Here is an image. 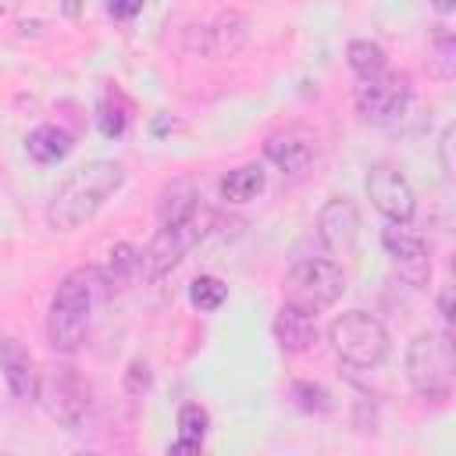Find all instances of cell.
I'll return each mask as SVG.
<instances>
[{"label": "cell", "mask_w": 456, "mask_h": 456, "mask_svg": "<svg viewBox=\"0 0 456 456\" xmlns=\"http://www.w3.org/2000/svg\"><path fill=\"white\" fill-rule=\"evenodd\" d=\"M125 185V167L114 160H89L71 171L53 196L46 200V224L57 232H71L100 214V207Z\"/></svg>", "instance_id": "6da1fadb"}, {"label": "cell", "mask_w": 456, "mask_h": 456, "mask_svg": "<svg viewBox=\"0 0 456 456\" xmlns=\"http://www.w3.org/2000/svg\"><path fill=\"white\" fill-rule=\"evenodd\" d=\"M103 289H107V281H103L100 267H75L61 278V285L50 299V310H46V342L53 353L68 356L86 342L89 317H93V306L103 296Z\"/></svg>", "instance_id": "7a4b0ae2"}, {"label": "cell", "mask_w": 456, "mask_h": 456, "mask_svg": "<svg viewBox=\"0 0 456 456\" xmlns=\"http://www.w3.org/2000/svg\"><path fill=\"white\" fill-rule=\"evenodd\" d=\"M406 378L417 395L445 399L456 378V353L449 331H420L406 346Z\"/></svg>", "instance_id": "3957f363"}, {"label": "cell", "mask_w": 456, "mask_h": 456, "mask_svg": "<svg viewBox=\"0 0 456 456\" xmlns=\"http://www.w3.org/2000/svg\"><path fill=\"white\" fill-rule=\"evenodd\" d=\"M328 342L349 367H378L388 356V331L367 310H346L328 324Z\"/></svg>", "instance_id": "277c9868"}, {"label": "cell", "mask_w": 456, "mask_h": 456, "mask_svg": "<svg viewBox=\"0 0 456 456\" xmlns=\"http://www.w3.org/2000/svg\"><path fill=\"white\" fill-rule=\"evenodd\" d=\"M281 289H285V306L317 317L321 310H328L346 292V274H342V267L335 260L314 256V260H299L285 274Z\"/></svg>", "instance_id": "5b68a950"}, {"label": "cell", "mask_w": 456, "mask_h": 456, "mask_svg": "<svg viewBox=\"0 0 456 456\" xmlns=\"http://www.w3.org/2000/svg\"><path fill=\"white\" fill-rule=\"evenodd\" d=\"M39 406L64 428H78L89 413V388L75 374V367H46L36 374Z\"/></svg>", "instance_id": "8992f818"}, {"label": "cell", "mask_w": 456, "mask_h": 456, "mask_svg": "<svg viewBox=\"0 0 456 456\" xmlns=\"http://www.w3.org/2000/svg\"><path fill=\"white\" fill-rule=\"evenodd\" d=\"M353 100H356V110H360L363 121L388 125V121L403 118V110L410 107V100H413V86H410V75L381 71L378 78L360 82L356 93H353Z\"/></svg>", "instance_id": "52a82bcc"}, {"label": "cell", "mask_w": 456, "mask_h": 456, "mask_svg": "<svg viewBox=\"0 0 456 456\" xmlns=\"http://www.w3.org/2000/svg\"><path fill=\"white\" fill-rule=\"evenodd\" d=\"M207 214H196V217H189L185 224H175V228H160L153 239H150V246L146 249H139L142 253V274L150 278V281H157V278H164L167 271H175L178 264H182V256L207 235Z\"/></svg>", "instance_id": "ba28073f"}, {"label": "cell", "mask_w": 456, "mask_h": 456, "mask_svg": "<svg viewBox=\"0 0 456 456\" xmlns=\"http://www.w3.org/2000/svg\"><path fill=\"white\" fill-rule=\"evenodd\" d=\"M367 196L370 203L392 221V224H406L417 210V196H413V185L406 182V175L388 164V160H378L370 171H367Z\"/></svg>", "instance_id": "9c48e42d"}, {"label": "cell", "mask_w": 456, "mask_h": 456, "mask_svg": "<svg viewBox=\"0 0 456 456\" xmlns=\"http://www.w3.org/2000/svg\"><path fill=\"white\" fill-rule=\"evenodd\" d=\"M317 239L331 256H349L360 239V210L353 200L335 196L317 214Z\"/></svg>", "instance_id": "30bf717a"}, {"label": "cell", "mask_w": 456, "mask_h": 456, "mask_svg": "<svg viewBox=\"0 0 456 456\" xmlns=\"http://www.w3.org/2000/svg\"><path fill=\"white\" fill-rule=\"evenodd\" d=\"M264 153L281 175H303L317 157V135L303 125H285L264 139Z\"/></svg>", "instance_id": "8fae6325"}, {"label": "cell", "mask_w": 456, "mask_h": 456, "mask_svg": "<svg viewBox=\"0 0 456 456\" xmlns=\"http://www.w3.org/2000/svg\"><path fill=\"white\" fill-rule=\"evenodd\" d=\"M381 242H385V249H388L399 278H406L417 289L428 285V278H431V256H428V246H424V239L417 232H410L406 224H388L381 232Z\"/></svg>", "instance_id": "7c38bea8"}, {"label": "cell", "mask_w": 456, "mask_h": 456, "mask_svg": "<svg viewBox=\"0 0 456 456\" xmlns=\"http://www.w3.org/2000/svg\"><path fill=\"white\" fill-rule=\"evenodd\" d=\"M246 28H249V21L242 11H221L214 18V25H203L200 36H189V43L200 46L207 57H228L246 43Z\"/></svg>", "instance_id": "4fadbf2b"}, {"label": "cell", "mask_w": 456, "mask_h": 456, "mask_svg": "<svg viewBox=\"0 0 456 456\" xmlns=\"http://www.w3.org/2000/svg\"><path fill=\"white\" fill-rule=\"evenodd\" d=\"M200 214V189L192 178H171L160 196H157V221L160 228H175V224H185L189 217Z\"/></svg>", "instance_id": "5bb4252c"}, {"label": "cell", "mask_w": 456, "mask_h": 456, "mask_svg": "<svg viewBox=\"0 0 456 456\" xmlns=\"http://www.w3.org/2000/svg\"><path fill=\"white\" fill-rule=\"evenodd\" d=\"M0 370H4V381L14 399L36 395V367H32L28 349L18 338H0Z\"/></svg>", "instance_id": "9a60e30c"}, {"label": "cell", "mask_w": 456, "mask_h": 456, "mask_svg": "<svg viewBox=\"0 0 456 456\" xmlns=\"http://www.w3.org/2000/svg\"><path fill=\"white\" fill-rule=\"evenodd\" d=\"M274 338L285 353H306L314 349L317 342V321L303 310H292V306H281L278 317H274Z\"/></svg>", "instance_id": "2e32d148"}, {"label": "cell", "mask_w": 456, "mask_h": 456, "mask_svg": "<svg viewBox=\"0 0 456 456\" xmlns=\"http://www.w3.org/2000/svg\"><path fill=\"white\" fill-rule=\"evenodd\" d=\"M25 146H28V157L32 160L57 164V160H64L71 153V135L64 128H57V125H39V128L28 132V142Z\"/></svg>", "instance_id": "e0dca14e"}, {"label": "cell", "mask_w": 456, "mask_h": 456, "mask_svg": "<svg viewBox=\"0 0 456 456\" xmlns=\"http://www.w3.org/2000/svg\"><path fill=\"white\" fill-rule=\"evenodd\" d=\"M264 182H267V175L260 164H242L221 178V196L228 203H249L264 192Z\"/></svg>", "instance_id": "ac0fdd59"}, {"label": "cell", "mask_w": 456, "mask_h": 456, "mask_svg": "<svg viewBox=\"0 0 456 456\" xmlns=\"http://www.w3.org/2000/svg\"><path fill=\"white\" fill-rule=\"evenodd\" d=\"M135 274H142V253L128 242H118L110 249V260L103 267V281L107 285H128Z\"/></svg>", "instance_id": "d6986e66"}, {"label": "cell", "mask_w": 456, "mask_h": 456, "mask_svg": "<svg viewBox=\"0 0 456 456\" xmlns=\"http://www.w3.org/2000/svg\"><path fill=\"white\" fill-rule=\"evenodd\" d=\"M346 53H349V68L356 71L360 82L378 78L381 71H388V68H385V64H388V61H385V50H381L378 43H370V39H353Z\"/></svg>", "instance_id": "ffe728a7"}, {"label": "cell", "mask_w": 456, "mask_h": 456, "mask_svg": "<svg viewBox=\"0 0 456 456\" xmlns=\"http://www.w3.org/2000/svg\"><path fill=\"white\" fill-rule=\"evenodd\" d=\"M228 299V285L217 278V274H200V278H192V285H189V303L192 306H200V310H217L221 303Z\"/></svg>", "instance_id": "44dd1931"}, {"label": "cell", "mask_w": 456, "mask_h": 456, "mask_svg": "<svg viewBox=\"0 0 456 456\" xmlns=\"http://www.w3.org/2000/svg\"><path fill=\"white\" fill-rule=\"evenodd\" d=\"M431 71L438 78H452L456 75V39L449 32H438L431 43Z\"/></svg>", "instance_id": "7402d4cb"}, {"label": "cell", "mask_w": 456, "mask_h": 456, "mask_svg": "<svg viewBox=\"0 0 456 456\" xmlns=\"http://www.w3.org/2000/svg\"><path fill=\"white\" fill-rule=\"evenodd\" d=\"M292 399L306 413H328L331 410V395L314 381H292Z\"/></svg>", "instance_id": "603a6c76"}, {"label": "cell", "mask_w": 456, "mask_h": 456, "mask_svg": "<svg viewBox=\"0 0 456 456\" xmlns=\"http://www.w3.org/2000/svg\"><path fill=\"white\" fill-rule=\"evenodd\" d=\"M207 424H210V417H207V410L200 406V403H185L182 410H178V438H192V442H203V435H207Z\"/></svg>", "instance_id": "cb8c5ba5"}, {"label": "cell", "mask_w": 456, "mask_h": 456, "mask_svg": "<svg viewBox=\"0 0 456 456\" xmlns=\"http://www.w3.org/2000/svg\"><path fill=\"white\" fill-rule=\"evenodd\" d=\"M96 125H100V132L107 139H118L125 132V125H128V114H125V107H114L110 100H103L100 103V114H96Z\"/></svg>", "instance_id": "d4e9b609"}, {"label": "cell", "mask_w": 456, "mask_h": 456, "mask_svg": "<svg viewBox=\"0 0 456 456\" xmlns=\"http://www.w3.org/2000/svg\"><path fill=\"white\" fill-rule=\"evenodd\" d=\"M150 385H153L150 367H146L142 360H132V363H128V374H125V392H128V395H142V392H150Z\"/></svg>", "instance_id": "484cf974"}, {"label": "cell", "mask_w": 456, "mask_h": 456, "mask_svg": "<svg viewBox=\"0 0 456 456\" xmlns=\"http://www.w3.org/2000/svg\"><path fill=\"white\" fill-rule=\"evenodd\" d=\"M167 456H203V452H200V442H192V438H175L171 449H167Z\"/></svg>", "instance_id": "4316f807"}, {"label": "cell", "mask_w": 456, "mask_h": 456, "mask_svg": "<svg viewBox=\"0 0 456 456\" xmlns=\"http://www.w3.org/2000/svg\"><path fill=\"white\" fill-rule=\"evenodd\" d=\"M142 11V4L135 0V4H107V14L110 18H135Z\"/></svg>", "instance_id": "83f0119b"}, {"label": "cell", "mask_w": 456, "mask_h": 456, "mask_svg": "<svg viewBox=\"0 0 456 456\" xmlns=\"http://www.w3.org/2000/svg\"><path fill=\"white\" fill-rule=\"evenodd\" d=\"M438 310H442L445 324H452V317H456V314H452V289H449V285H445V289H442V296H438Z\"/></svg>", "instance_id": "f1b7e54d"}, {"label": "cell", "mask_w": 456, "mask_h": 456, "mask_svg": "<svg viewBox=\"0 0 456 456\" xmlns=\"http://www.w3.org/2000/svg\"><path fill=\"white\" fill-rule=\"evenodd\" d=\"M449 139H452V128L442 132V167H445V175L452 171V160H449Z\"/></svg>", "instance_id": "f546056e"}, {"label": "cell", "mask_w": 456, "mask_h": 456, "mask_svg": "<svg viewBox=\"0 0 456 456\" xmlns=\"http://www.w3.org/2000/svg\"><path fill=\"white\" fill-rule=\"evenodd\" d=\"M78 456H100V452H78Z\"/></svg>", "instance_id": "4dcf8cb0"}, {"label": "cell", "mask_w": 456, "mask_h": 456, "mask_svg": "<svg viewBox=\"0 0 456 456\" xmlns=\"http://www.w3.org/2000/svg\"><path fill=\"white\" fill-rule=\"evenodd\" d=\"M0 456H7V452H0Z\"/></svg>", "instance_id": "1f68e13d"}]
</instances>
